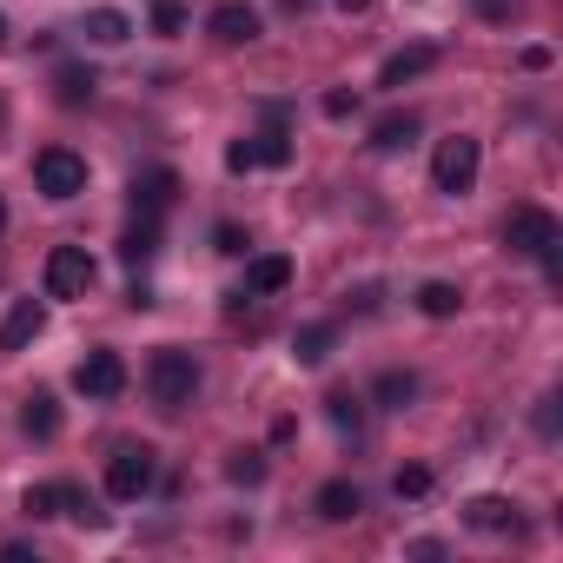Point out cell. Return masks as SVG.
Masks as SVG:
<instances>
[{
    "label": "cell",
    "mask_w": 563,
    "mask_h": 563,
    "mask_svg": "<svg viewBox=\"0 0 563 563\" xmlns=\"http://www.w3.org/2000/svg\"><path fill=\"white\" fill-rule=\"evenodd\" d=\"M325 411H332L339 438H358V431H365V398H352V391H332V398H325Z\"/></svg>",
    "instance_id": "obj_22"
},
{
    "label": "cell",
    "mask_w": 563,
    "mask_h": 563,
    "mask_svg": "<svg viewBox=\"0 0 563 563\" xmlns=\"http://www.w3.org/2000/svg\"><path fill=\"white\" fill-rule=\"evenodd\" d=\"M332 8H345V14H365V8H372V0H332Z\"/></svg>",
    "instance_id": "obj_35"
},
{
    "label": "cell",
    "mask_w": 563,
    "mask_h": 563,
    "mask_svg": "<svg viewBox=\"0 0 563 563\" xmlns=\"http://www.w3.org/2000/svg\"><path fill=\"white\" fill-rule=\"evenodd\" d=\"M391 490H398V497H424V490H431V471H424V464H405Z\"/></svg>",
    "instance_id": "obj_28"
},
{
    "label": "cell",
    "mask_w": 563,
    "mask_h": 563,
    "mask_svg": "<svg viewBox=\"0 0 563 563\" xmlns=\"http://www.w3.org/2000/svg\"><path fill=\"white\" fill-rule=\"evenodd\" d=\"M477 14H490V21H504V14H510V0H477Z\"/></svg>",
    "instance_id": "obj_34"
},
{
    "label": "cell",
    "mask_w": 563,
    "mask_h": 563,
    "mask_svg": "<svg viewBox=\"0 0 563 563\" xmlns=\"http://www.w3.org/2000/svg\"><path fill=\"white\" fill-rule=\"evenodd\" d=\"M93 278H100V258H93L87 245H54L47 265H41L47 299H87V292H93Z\"/></svg>",
    "instance_id": "obj_3"
},
{
    "label": "cell",
    "mask_w": 563,
    "mask_h": 563,
    "mask_svg": "<svg viewBox=\"0 0 563 563\" xmlns=\"http://www.w3.org/2000/svg\"><path fill=\"white\" fill-rule=\"evenodd\" d=\"M252 159H258V166H292V140H286V133H258V140H252Z\"/></svg>",
    "instance_id": "obj_25"
},
{
    "label": "cell",
    "mask_w": 563,
    "mask_h": 563,
    "mask_svg": "<svg viewBox=\"0 0 563 563\" xmlns=\"http://www.w3.org/2000/svg\"><path fill=\"white\" fill-rule=\"evenodd\" d=\"M477 159H484V153H477V140H471V133L438 140V153H431V186H438V192H451V199H457V192H471V186H477Z\"/></svg>",
    "instance_id": "obj_4"
},
{
    "label": "cell",
    "mask_w": 563,
    "mask_h": 563,
    "mask_svg": "<svg viewBox=\"0 0 563 563\" xmlns=\"http://www.w3.org/2000/svg\"><path fill=\"white\" fill-rule=\"evenodd\" d=\"M212 245H219V252H232V258H239V252H245V245H252V239H245V232H239V225H212Z\"/></svg>",
    "instance_id": "obj_30"
},
{
    "label": "cell",
    "mask_w": 563,
    "mask_h": 563,
    "mask_svg": "<svg viewBox=\"0 0 563 563\" xmlns=\"http://www.w3.org/2000/svg\"><path fill=\"white\" fill-rule=\"evenodd\" d=\"M312 510H319L325 523H345V517H358V510H365V497H358V484H352V477H332V484H319Z\"/></svg>",
    "instance_id": "obj_13"
},
{
    "label": "cell",
    "mask_w": 563,
    "mask_h": 563,
    "mask_svg": "<svg viewBox=\"0 0 563 563\" xmlns=\"http://www.w3.org/2000/svg\"><path fill=\"white\" fill-rule=\"evenodd\" d=\"M378 398H385V411H405L418 398V372H385L378 378Z\"/></svg>",
    "instance_id": "obj_23"
},
{
    "label": "cell",
    "mask_w": 563,
    "mask_h": 563,
    "mask_svg": "<svg viewBox=\"0 0 563 563\" xmlns=\"http://www.w3.org/2000/svg\"><path fill=\"white\" fill-rule=\"evenodd\" d=\"M464 523H471V530H490V537H504V530L517 537V530H523V517H517L510 497H471V504H464Z\"/></svg>",
    "instance_id": "obj_11"
},
{
    "label": "cell",
    "mask_w": 563,
    "mask_h": 563,
    "mask_svg": "<svg viewBox=\"0 0 563 563\" xmlns=\"http://www.w3.org/2000/svg\"><path fill=\"white\" fill-rule=\"evenodd\" d=\"M21 510H27V517H60V484H34V490L21 497Z\"/></svg>",
    "instance_id": "obj_26"
},
{
    "label": "cell",
    "mask_w": 563,
    "mask_h": 563,
    "mask_svg": "<svg viewBox=\"0 0 563 563\" xmlns=\"http://www.w3.org/2000/svg\"><path fill=\"white\" fill-rule=\"evenodd\" d=\"M74 385H80L87 398H120V391H126V358L100 345V352H87V358L74 365Z\"/></svg>",
    "instance_id": "obj_7"
},
{
    "label": "cell",
    "mask_w": 563,
    "mask_h": 563,
    "mask_svg": "<svg viewBox=\"0 0 563 563\" xmlns=\"http://www.w3.org/2000/svg\"><path fill=\"white\" fill-rule=\"evenodd\" d=\"M0 225H8V206H0Z\"/></svg>",
    "instance_id": "obj_37"
},
{
    "label": "cell",
    "mask_w": 563,
    "mask_h": 563,
    "mask_svg": "<svg viewBox=\"0 0 563 563\" xmlns=\"http://www.w3.org/2000/svg\"><path fill=\"white\" fill-rule=\"evenodd\" d=\"M126 34H133V21H126L120 8H93V14H87V41H100V47H120Z\"/></svg>",
    "instance_id": "obj_18"
},
{
    "label": "cell",
    "mask_w": 563,
    "mask_h": 563,
    "mask_svg": "<svg viewBox=\"0 0 563 563\" xmlns=\"http://www.w3.org/2000/svg\"><path fill=\"white\" fill-rule=\"evenodd\" d=\"M41 332H47V306L41 299H14L8 319H0V352H27Z\"/></svg>",
    "instance_id": "obj_8"
},
{
    "label": "cell",
    "mask_w": 563,
    "mask_h": 563,
    "mask_svg": "<svg viewBox=\"0 0 563 563\" xmlns=\"http://www.w3.org/2000/svg\"><path fill=\"white\" fill-rule=\"evenodd\" d=\"M21 431L41 438V444L60 431V405H54V391H27V398H21Z\"/></svg>",
    "instance_id": "obj_16"
},
{
    "label": "cell",
    "mask_w": 563,
    "mask_h": 563,
    "mask_svg": "<svg viewBox=\"0 0 563 563\" xmlns=\"http://www.w3.org/2000/svg\"><path fill=\"white\" fill-rule=\"evenodd\" d=\"M212 41H225V47H245V41H258V14L245 8V0H225V8H212Z\"/></svg>",
    "instance_id": "obj_12"
},
{
    "label": "cell",
    "mask_w": 563,
    "mask_h": 563,
    "mask_svg": "<svg viewBox=\"0 0 563 563\" xmlns=\"http://www.w3.org/2000/svg\"><path fill=\"white\" fill-rule=\"evenodd\" d=\"M537 431H543V438H556V398H543V405H537Z\"/></svg>",
    "instance_id": "obj_33"
},
{
    "label": "cell",
    "mask_w": 563,
    "mask_h": 563,
    "mask_svg": "<svg viewBox=\"0 0 563 563\" xmlns=\"http://www.w3.org/2000/svg\"><path fill=\"white\" fill-rule=\"evenodd\" d=\"M93 87H100V80H93V67H80V60H67V67L54 74V100H60V107H87Z\"/></svg>",
    "instance_id": "obj_17"
},
{
    "label": "cell",
    "mask_w": 563,
    "mask_h": 563,
    "mask_svg": "<svg viewBox=\"0 0 563 563\" xmlns=\"http://www.w3.org/2000/svg\"><path fill=\"white\" fill-rule=\"evenodd\" d=\"M153 27L159 34H179L186 27V8H179V0H153Z\"/></svg>",
    "instance_id": "obj_29"
},
{
    "label": "cell",
    "mask_w": 563,
    "mask_h": 563,
    "mask_svg": "<svg viewBox=\"0 0 563 563\" xmlns=\"http://www.w3.org/2000/svg\"><path fill=\"white\" fill-rule=\"evenodd\" d=\"M431 67H438V47H405V54H391V60H385L378 87H391V93H398V87H411V80H418V74H431Z\"/></svg>",
    "instance_id": "obj_14"
},
{
    "label": "cell",
    "mask_w": 563,
    "mask_h": 563,
    "mask_svg": "<svg viewBox=\"0 0 563 563\" xmlns=\"http://www.w3.org/2000/svg\"><path fill=\"white\" fill-rule=\"evenodd\" d=\"M34 179H41L47 199H80V192H87V159H80L74 146H47V153L34 159Z\"/></svg>",
    "instance_id": "obj_6"
},
{
    "label": "cell",
    "mask_w": 563,
    "mask_h": 563,
    "mask_svg": "<svg viewBox=\"0 0 563 563\" xmlns=\"http://www.w3.org/2000/svg\"><path fill=\"white\" fill-rule=\"evenodd\" d=\"M153 252H159V219H146V212H133V225L120 232V258H126V265L140 272V265H146Z\"/></svg>",
    "instance_id": "obj_15"
},
{
    "label": "cell",
    "mask_w": 563,
    "mask_h": 563,
    "mask_svg": "<svg viewBox=\"0 0 563 563\" xmlns=\"http://www.w3.org/2000/svg\"><path fill=\"white\" fill-rule=\"evenodd\" d=\"M225 166H232V173H252V166H258V159H252V140H232V146H225Z\"/></svg>",
    "instance_id": "obj_31"
},
{
    "label": "cell",
    "mask_w": 563,
    "mask_h": 563,
    "mask_svg": "<svg viewBox=\"0 0 563 563\" xmlns=\"http://www.w3.org/2000/svg\"><path fill=\"white\" fill-rule=\"evenodd\" d=\"M146 391H153L159 411H186V405L199 398V358L179 352V345H159V352L146 358Z\"/></svg>",
    "instance_id": "obj_1"
},
{
    "label": "cell",
    "mask_w": 563,
    "mask_h": 563,
    "mask_svg": "<svg viewBox=\"0 0 563 563\" xmlns=\"http://www.w3.org/2000/svg\"><path fill=\"white\" fill-rule=\"evenodd\" d=\"M286 286H292V258L286 252H258L245 265V292H232V299H272V292H286Z\"/></svg>",
    "instance_id": "obj_9"
},
{
    "label": "cell",
    "mask_w": 563,
    "mask_h": 563,
    "mask_svg": "<svg viewBox=\"0 0 563 563\" xmlns=\"http://www.w3.org/2000/svg\"><path fill=\"white\" fill-rule=\"evenodd\" d=\"M325 113H332V120H345V113H358V93H345V87H339V93H325Z\"/></svg>",
    "instance_id": "obj_32"
},
{
    "label": "cell",
    "mask_w": 563,
    "mask_h": 563,
    "mask_svg": "<svg viewBox=\"0 0 563 563\" xmlns=\"http://www.w3.org/2000/svg\"><path fill=\"white\" fill-rule=\"evenodd\" d=\"M173 199H179V173H173V166H146V173H133V212L159 219Z\"/></svg>",
    "instance_id": "obj_10"
},
{
    "label": "cell",
    "mask_w": 563,
    "mask_h": 563,
    "mask_svg": "<svg viewBox=\"0 0 563 563\" xmlns=\"http://www.w3.org/2000/svg\"><path fill=\"white\" fill-rule=\"evenodd\" d=\"M225 477H232V484H258V477H265V457H258V451H239V457L225 464Z\"/></svg>",
    "instance_id": "obj_27"
},
{
    "label": "cell",
    "mask_w": 563,
    "mask_h": 563,
    "mask_svg": "<svg viewBox=\"0 0 563 563\" xmlns=\"http://www.w3.org/2000/svg\"><path fill=\"white\" fill-rule=\"evenodd\" d=\"M60 510H67V517H80V523H107V510H100L80 484H60Z\"/></svg>",
    "instance_id": "obj_24"
},
{
    "label": "cell",
    "mask_w": 563,
    "mask_h": 563,
    "mask_svg": "<svg viewBox=\"0 0 563 563\" xmlns=\"http://www.w3.org/2000/svg\"><path fill=\"white\" fill-rule=\"evenodd\" d=\"M0 41H8V14H0Z\"/></svg>",
    "instance_id": "obj_36"
},
{
    "label": "cell",
    "mask_w": 563,
    "mask_h": 563,
    "mask_svg": "<svg viewBox=\"0 0 563 563\" xmlns=\"http://www.w3.org/2000/svg\"><path fill=\"white\" fill-rule=\"evenodd\" d=\"M457 306H464V292H457V286H444V278L418 286V312H424V319H451Z\"/></svg>",
    "instance_id": "obj_21"
},
{
    "label": "cell",
    "mask_w": 563,
    "mask_h": 563,
    "mask_svg": "<svg viewBox=\"0 0 563 563\" xmlns=\"http://www.w3.org/2000/svg\"><path fill=\"white\" fill-rule=\"evenodd\" d=\"M504 245H510V252H523V258H537V265L556 278V245H563V225H556V212H543V206H517V212L504 219Z\"/></svg>",
    "instance_id": "obj_2"
},
{
    "label": "cell",
    "mask_w": 563,
    "mask_h": 563,
    "mask_svg": "<svg viewBox=\"0 0 563 563\" xmlns=\"http://www.w3.org/2000/svg\"><path fill=\"white\" fill-rule=\"evenodd\" d=\"M332 339H339L332 325H299V339H292V358H299V365H325V358H332Z\"/></svg>",
    "instance_id": "obj_20"
},
{
    "label": "cell",
    "mask_w": 563,
    "mask_h": 563,
    "mask_svg": "<svg viewBox=\"0 0 563 563\" xmlns=\"http://www.w3.org/2000/svg\"><path fill=\"white\" fill-rule=\"evenodd\" d=\"M153 490V451L146 444H120L113 457H107V497L113 504H133V497H146Z\"/></svg>",
    "instance_id": "obj_5"
},
{
    "label": "cell",
    "mask_w": 563,
    "mask_h": 563,
    "mask_svg": "<svg viewBox=\"0 0 563 563\" xmlns=\"http://www.w3.org/2000/svg\"><path fill=\"white\" fill-rule=\"evenodd\" d=\"M411 140H418V120H411V113H385V120L372 126V146H378V153H398V146H411Z\"/></svg>",
    "instance_id": "obj_19"
}]
</instances>
